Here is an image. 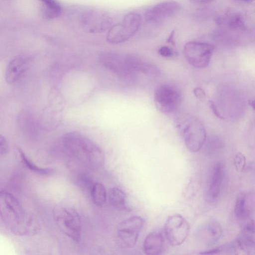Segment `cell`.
<instances>
[{
    "label": "cell",
    "instance_id": "6da1fadb",
    "mask_svg": "<svg viewBox=\"0 0 255 255\" xmlns=\"http://www.w3.org/2000/svg\"><path fill=\"white\" fill-rule=\"evenodd\" d=\"M60 143L64 153L79 166L95 170L104 164L105 156L101 147L77 131L64 134Z\"/></svg>",
    "mask_w": 255,
    "mask_h": 255
},
{
    "label": "cell",
    "instance_id": "7a4b0ae2",
    "mask_svg": "<svg viewBox=\"0 0 255 255\" xmlns=\"http://www.w3.org/2000/svg\"><path fill=\"white\" fill-rule=\"evenodd\" d=\"M177 130L187 148L192 152L199 151L206 140V132L202 122L196 116L186 114L174 120Z\"/></svg>",
    "mask_w": 255,
    "mask_h": 255
},
{
    "label": "cell",
    "instance_id": "3957f363",
    "mask_svg": "<svg viewBox=\"0 0 255 255\" xmlns=\"http://www.w3.org/2000/svg\"><path fill=\"white\" fill-rule=\"evenodd\" d=\"M29 214L14 195L5 191H0V218L13 234H17Z\"/></svg>",
    "mask_w": 255,
    "mask_h": 255
},
{
    "label": "cell",
    "instance_id": "277c9868",
    "mask_svg": "<svg viewBox=\"0 0 255 255\" xmlns=\"http://www.w3.org/2000/svg\"><path fill=\"white\" fill-rule=\"evenodd\" d=\"M53 216L60 230L76 243L81 240L82 221L77 211L72 207H56Z\"/></svg>",
    "mask_w": 255,
    "mask_h": 255
},
{
    "label": "cell",
    "instance_id": "5b68a950",
    "mask_svg": "<svg viewBox=\"0 0 255 255\" xmlns=\"http://www.w3.org/2000/svg\"><path fill=\"white\" fill-rule=\"evenodd\" d=\"M141 17L136 12H129L124 17L122 22L113 24L108 30L107 41L110 44L123 43L133 36L139 30Z\"/></svg>",
    "mask_w": 255,
    "mask_h": 255
},
{
    "label": "cell",
    "instance_id": "8992f818",
    "mask_svg": "<svg viewBox=\"0 0 255 255\" xmlns=\"http://www.w3.org/2000/svg\"><path fill=\"white\" fill-rule=\"evenodd\" d=\"M182 95L178 87L171 83H163L155 89L154 101L156 108L164 114L176 112L181 103Z\"/></svg>",
    "mask_w": 255,
    "mask_h": 255
},
{
    "label": "cell",
    "instance_id": "52a82bcc",
    "mask_svg": "<svg viewBox=\"0 0 255 255\" xmlns=\"http://www.w3.org/2000/svg\"><path fill=\"white\" fill-rule=\"evenodd\" d=\"M99 59L103 66L121 78L129 79L135 76L132 55L104 52L100 54Z\"/></svg>",
    "mask_w": 255,
    "mask_h": 255
},
{
    "label": "cell",
    "instance_id": "ba28073f",
    "mask_svg": "<svg viewBox=\"0 0 255 255\" xmlns=\"http://www.w3.org/2000/svg\"><path fill=\"white\" fill-rule=\"evenodd\" d=\"M215 49L214 45L204 42L189 41L183 48V54L186 61L196 68L207 67Z\"/></svg>",
    "mask_w": 255,
    "mask_h": 255
},
{
    "label": "cell",
    "instance_id": "9c48e42d",
    "mask_svg": "<svg viewBox=\"0 0 255 255\" xmlns=\"http://www.w3.org/2000/svg\"><path fill=\"white\" fill-rule=\"evenodd\" d=\"M144 224V219L138 216H132L120 222L117 229L120 245L128 249L134 247Z\"/></svg>",
    "mask_w": 255,
    "mask_h": 255
},
{
    "label": "cell",
    "instance_id": "30bf717a",
    "mask_svg": "<svg viewBox=\"0 0 255 255\" xmlns=\"http://www.w3.org/2000/svg\"><path fill=\"white\" fill-rule=\"evenodd\" d=\"M82 28L90 33H100L108 31L113 25V19L107 12L97 9L84 11L80 17Z\"/></svg>",
    "mask_w": 255,
    "mask_h": 255
},
{
    "label": "cell",
    "instance_id": "8fae6325",
    "mask_svg": "<svg viewBox=\"0 0 255 255\" xmlns=\"http://www.w3.org/2000/svg\"><path fill=\"white\" fill-rule=\"evenodd\" d=\"M190 226L186 220L179 214L172 215L167 219L164 226L165 237L173 246H179L186 240Z\"/></svg>",
    "mask_w": 255,
    "mask_h": 255
},
{
    "label": "cell",
    "instance_id": "7c38bea8",
    "mask_svg": "<svg viewBox=\"0 0 255 255\" xmlns=\"http://www.w3.org/2000/svg\"><path fill=\"white\" fill-rule=\"evenodd\" d=\"M224 171L223 164L221 161L216 162L212 166L206 191L208 202H214L218 200L223 186Z\"/></svg>",
    "mask_w": 255,
    "mask_h": 255
},
{
    "label": "cell",
    "instance_id": "4fadbf2b",
    "mask_svg": "<svg viewBox=\"0 0 255 255\" xmlns=\"http://www.w3.org/2000/svg\"><path fill=\"white\" fill-rule=\"evenodd\" d=\"M180 5L175 1H165L153 6L145 13V19L151 23H157L171 17L179 10Z\"/></svg>",
    "mask_w": 255,
    "mask_h": 255
},
{
    "label": "cell",
    "instance_id": "5bb4252c",
    "mask_svg": "<svg viewBox=\"0 0 255 255\" xmlns=\"http://www.w3.org/2000/svg\"><path fill=\"white\" fill-rule=\"evenodd\" d=\"M31 57L19 55L12 58L7 64L5 71V80L8 84L17 81L30 66Z\"/></svg>",
    "mask_w": 255,
    "mask_h": 255
},
{
    "label": "cell",
    "instance_id": "9a60e30c",
    "mask_svg": "<svg viewBox=\"0 0 255 255\" xmlns=\"http://www.w3.org/2000/svg\"><path fill=\"white\" fill-rule=\"evenodd\" d=\"M222 235V227L220 223L215 220L207 221L196 233L197 238L199 241L209 247L217 243Z\"/></svg>",
    "mask_w": 255,
    "mask_h": 255
},
{
    "label": "cell",
    "instance_id": "2e32d148",
    "mask_svg": "<svg viewBox=\"0 0 255 255\" xmlns=\"http://www.w3.org/2000/svg\"><path fill=\"white\" fill-rule=\"evenodd\" d=\"M235 243L238 249L247 254L255 251V225L253 220L244 223Z\"/></svg>",
    "mask_w": 255,
    "mask_h": 255
},
{
    "label": "cell",
    "instance_id": "e0dca14e",
    "mask_svg": "<svg viewBox=\"0 0 255 255\" xmlns=\"http://www.w3.org/2000/svg\"><path fill=\"white\" fill-rule=\"evenodd\" d=\"M165 239L163 234L154 231L145 237L143 243V251L146 255H158L165 250Z\"/></svg>",
    "mask_w": 255,
    "mask_h": 255
},
{
    "label": "cell",
    "instance_id": "ac0fdd59",
    "mask_svg": "<svg viewBox=\"0 0 255 255\" xmlns=\"http://www.w3.org/2000/svg\"><path fill=\"white\" fill-rule=\"evenodd\" d=\"M246 193L241 192L238 195L234 207V214L240 221L250 220L251 207Z\"/></svg>",
    "mask_w": 255,
    "mask_h": 255
},
{
    "label": "cell",
    "instance_id": "d6986e66",
    "mask_svg": "<svg viewBox=\"0 0 255 255\" xmlns=\"http://www.w3.org/2000/svg\"><path fill=\"white\" fill-rule=\"evenodd\" d=\"M109 202L111 205L120 211H130L126 202V194L120 189L117 187L111 188L108 192Z\"/></svg>",
    "mask_w": 255,
    "mask_h": 255
},
{
    "label": "cell",
    "instance_id": "ffe728a7",
    "mask_svg": "<svg viewBox=\"0 0 255 255\" xmlns=\"http://www.w3.org/2000/svg\"><path fill=\"white\" fill-rule=\"evenodd\" d=\"M19 159L22 164L31 171L42 175L53 174L54 170L51 168H42L37 165L20 148L17 149Z\"/></svg>",
    "mask_w": 255,
    "mask_h": 255
},
{
    "label": "cell",
    "instance_id": "44dd1931",
    "mask_svg": "<svg viewBox=\"0 0 255 255\" xmlns=\"http://www.w3.org/2000/svg\"><path fill=\"white\" fill-rule=\"evenodd\" d=\"M43 6L41 12L43 16L48 19L58 17L62 11V7L57 0H39Z\"/></svg>",
    "mask_w": 255,
    "mask_h": 255
},
{
    "label": "cell",
    "instance_id": "7402d4cb",
    "mask_svg": "<svg viewBox=\"0 0 255 255\" xmlns=\"http://www.w3.org/2000/svg\"><path fill=\"white\" fill-rule=\"evenodd\" d=\"M93 203L97 206L101 207L106 201L107 193L105 186L100 182H94L90 190Z\"/></svg>",
    "mask_w": 255,
    "mask_h": 255
},
{
    "label": "cell",
    "instance_id": "603a6c76",
    "mask_svg": "<svg viewBox=\"0 0 255 255\" xmlns=\"http://www.w3.org/2000/svg\"><path fill=\"white\" fill-rule=\"evenodd\" d=\"M237 249L238 248L235 243H234L225 244L215 249H212L205 252H203L201 254L206 255H214L220 254H236V252H237Z\"/></svg>",
    "mask_w": 255,
    "mask_h": 255
},
{
    "label": "cell",
    "instance_id": "cb8c5ba5",
    "mask_svg": "<svg viewBox=\"0 0 255 255\" xmlns=\"http://www.w3.org/2000/svg\"><path fill=\"white\" fill-rule=\"evenodd\" d=\"M78 185L83 190L90 191L94 182L85 173H80L76 176Z\"/></svg>",
    "mask_w": 255,
    "mask_h": 255
},
{
    "label": "cell",
    "instance_id": "d4e9b609",
    "mask_svg": "<svg viewBox=\"0 0 255 255\" xmlns=\"http://www.w3.org/2000/svg\"><path fill=\"white\" fill-rule=\"evenodd\" d=\"M234 163L238 172L243 171L246 165V160L244 155L240 152L237 153L234 158Z\"/></svg>",
    "mask_w": 255,
    "mask_h": 255
},
{
    "label": "cell",
    "instance_id": "484cf974",
    "mask_svg": "<svg viewBox=\"0 0 255 255\" xmlns=\"http://www.w3.org/2000/svg\"><path fill=\"white\" fill-rule=\"evenodd\" d=\"M158 53L164 57H170L176 54L175 51L167 46L160 47L158 49Z\"/></svg>",
    "mask_w": 255,
    "mask_h": 255
},
{
    "label": "cell",
    "instance_id": "4316f807",
    "mask_svg": "<svg viewBox=\"0 0 255 255\" xmlns=\"http://www.w3.org/2000/svg\"><path fill=\"white\" fill-rule=\"evenodd\" d=\"M9 150L8 144L6 138L0 134V155H6Z\"/></svg>",
    "mask_w": 255,
    "mask_h": 255
},
{
    "label": "cell",
    "instance_id": "83f0119b",
    "mask_svg": "<svg viewBox=\"0 0 255 255\" xmlns=\"http://www.w3.org/2000/svg\"><path fill=\"white\" fill-rule=\"evenodd\" d=\"M195 96L200 100H203L206 97L204 91L201 88L196 87L193 90Z\"/></svg>",
    "mask_w": 255,
    "mask_h": 255
},
{
    "label": "cell",
    "instance_id": "f1b7e54d",
    "mask_svg": "<svg viewBox=\"0 0 255 255\" xmlns=\"http://www.w3.org/2000/svg\"><path fill=\"white\" fill-rule=\"evenodd\" d=\"M209 105H210V107L211 109H212L213 113L215 114V115L216 117H217L218 118H220L221 119H224V118L222 117V116L221 115V114L219 112V111H218L216 106L215 105V104H214V103L213 101H210L209 102Z\"/></svg>",
    "mask_w": 255,
    "mask_h": 255
},
{
    "label": "cell",
    "instance_id": "f546056e",
    "mask_svg": "<svg viewBox=\"0 0 255 255\" xmlns=\"http://www.w3.org/2000/svg\"><path fill=\"white\" fill-rule=\"evenodd\" d=\"M193 3L197 4H205L212 1L214 0H190Z\"/></svg>",
    "mask_w": 255,
    "mask_h": 255
},
{
    "label": "cell",
    "instance_id": "4dcf8cb0",
    "mask_svg": "<svg viewBox=\"0 0 255 255\" xmlns=\"http://www.w3.org/2000/svg\"><path fill=\"white\" fill-rule=\"evenodd\" d=\"M241 1L246 2V3H251L254 1V0H239Z\"/></svg>",
    "mask_w": 255,
    "mask_h": 255
}]
</instances>
